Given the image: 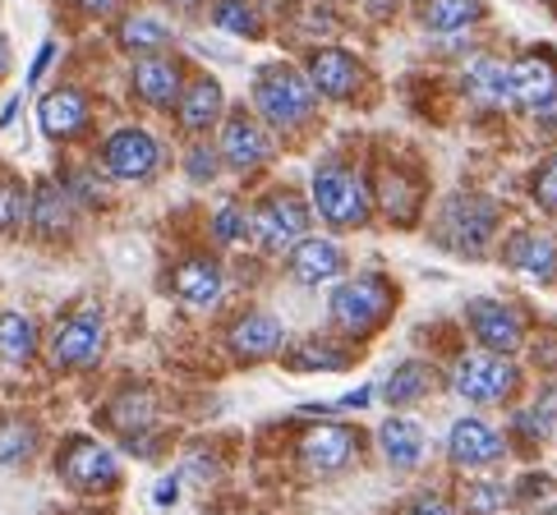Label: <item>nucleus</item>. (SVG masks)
<instances>
[{"mask_svg":"<svg viewBox=\"0 0 557 515\" xmlns=\"http://www.w3.org/2000/svg\"><path fill=\"white\" fill-rule=\"evenodd\" d=\"M253 244L263 253H290L300 240H309V203L290 189L268 193L263 203L253 208Z\"/></svg>","mask_w":557,"mask_h":515,"instance_id":"5","label":"nucleus"},{"mask_svg":"<svg viewBox=\"0 0 557 515\" xmlns=\"http://www.w3.org/2000/svg\"><path fill=\"white\" fill-rule=\"evenodd\" d=\"M171 290L181 294L189 309H212L226 294V276L216 267V258H185L171 276Z\"/></svg>","mask_w":557,"mask_h":515,"instance_id":"21","label":"nucleus"},{"mask_svg":"<svg viewBox=\"0 0 557 515\" xmlns=\"http://www.w3.org/2000/svg\"><path fill=\"white\" fill-rule=\"evenodd\" d=\"M350 360H355V350L350 346H336V341H318V336H309V341H300L290 350V368L295 373H342V368H350Z\"/></svg>","mask_w":557,"mask_h":515,"instance_id":"28","label":"nucleus"},{"mask_svg":"<svg viewBox=\"0 0 557 515\" xmlns=\"http://www.w3.org/2000/svg\"><path fill=\"white\" fill-rule=\"evenodd\" d=\"M290 276L300 286H327L336 281V276L346 272V253L336 240H318V235H309V240H300L290 249Z\"/></svg>","mask_w":557,"mask_h":515,"instance_id":"19","label":"nucleus"},{"mask_svg":"<svg viewBox=\"0 0 557 515\" xmlns=\"http://www.w3.org/2000/svg\"><path fill=\"white\" fill-rule=\"evenodd\" d=\"M102 162L111 171V180H148L157 162H162V148H157V138L144 125H125L107 138Z\"/></svg>","mask_w":557,"mask_h":515,"instance_id":"12","label":"nucleus"},{"mask_svg":"<svg viewBox=\"0 0 557 515\" xmlns=\"http://www.w3.org/2000/svg\"><path fill=\"white\" fill-rule=\"evenodd\" d=\"M78 10L84 14H92V18H107V14H115V5H121V0H74Z\"/></svg>","mask_w":557,"mask_h":515,"instance_id":"43","label":"nucleus"},{"mask_svg":"<svg viewBox=\"0 0 557 515\" xmlns=\"http://www.w3.org/2000/svg\"><path fill=\"white\" fill-rule=\"evenodd\" d=\"M253 106L268 121V129L286 134L313 121L318 111V92L309 84V74H300L295 65H263L253 78Z\"/></svg>","mask_w":557,"mask_h":515,"instance_id":"2","label":"nucleus"},{"mask_svg":"<svg viewBox=\"0 0 557 515\" xmlns=\"http://www.w3.org/2000/svg\"><path fill=\"white\" fill-rule=\"evenodd\" d=\"M534 364H544L548 373H557V331H553V336H540V341H534Z\"/></svg>","mask_w":557,"mask_h":515,"instance_id":"40","label":"nucleus"},{"mask_svg":"<svg viewBox=\"0 0 557 515\" xmlns=\"http://www.w3.org/2000/svg\"><path fill=\"white\" fill-rule=\"evenodd\" d=\"M37 354V323L28 313H0V364H28Z\"/></svg>","mask_w":557,"mask_h":515,"instance_id":"29","label":"nucleus"},{"mask_svg":"<svg viewBox=\"0 0 557 515\" xmlns=\"http://www.w3.org/2000/svg\"><path fill=\"white\" fill-rule=\"evenodd\" d=\"M373 401V387H360V391H350L346 401H342V410H364Z\"/></svg>","mask_w":557,"mask_h":515,"instance_id":"44","label":"nucleus"},{"mask_svg":"<svg viewBox=\"0 0 557 515\" xmlns=\"http://www.w3.org/2000/svg\"><path fill=\"white\" fill-rule=\"evenodd\" d=\"M484 18V0H420V28L437 37H456Z\"/></svg>","mask_w":557,"mask_h":515,"instance_id":"26","label":"nucleus"},{"mask_svg":"<svg viewBox=\"0 0 557 515\" xmlns=\"http://www.w3.org/2000/svg\"><path fill=\"white\" fill-rule=\"evenodd\" d=\"M74 216H78V198L70 193V185L42 180L33 189V230L42 235V240H61V235H70Z\"/></svg>","mask_w":557,"mask_h":515,"instance_id":"20","label":"nucleus"},{"mask_svg":"<svg viewBox=\"0 0 557 515\" xmlns=\"http://www.w3.org/2000/svg\"><path fill=\"white\" fill-rule=\"evenodd\" d=\"M24 222H33V193L5 175V180H0V235L18 230Z\"/></svg>","mask_w":557,"mask_h":515,"instance_id":"32","label":"nucleus"},{"mask_svg":"<svg viewBox=\"0 0 557 515\" xmlns=\"http://www.w3.org/2000/svg\"><path fill=\"white\" fill-rule=\"evenodd\" d=\"M226 346H231V354L240 364H263V360H272V354H282L286 327H282V318H272V313L253 309V313H240V318L231 323Z\"/></svg>","mask_w":557,"mask_h":515,"instance_id":"15","label":"nucleus"},{"mask_svg":"<svg viewBox=\"0 0 557 515\" xmlns=\"http://www.w3.org/2000/svg\"><path fill=\"white\" fill-rule=\"evenodd\" d=\"M175 498H181V479H175V474L152 488V502H157V506H175Z\"/></svg>","mask_w":557,"mask_h":515,"instance_id":"42","label":"nucleus"},{"mask_svg":"<svg viewBox=\"0 0 557 515\" xmlns=\"http://www.w3.org/2000/svg\"><path fill=\"white\" fill-rule=\"evenodd\" d=\"M212 24L231 37H258V14H253V5H245V0H216Z\"/></svg>","mask_w":557,"mask_h":515,"instance_id":"33","label":"nucleus"},{"mask_svg":"<svg viewBox=\"0 0 557 515\" xmlns=\"http://www.w3.org/2000/svg\"><path fill=\"white\" fill-rule=\"evenodd\" d=\"M443 235L451 249L484 253L497 235V203L488 193H456L443 212Z\"/></svg>","mask_w":557,"mask_h":515,"instance_id":"8","label":"nucleus"},{"mask_svg":"<svg viewBox=\"0 0 557 515\" xmlns=\"http://www.w3.org/2000/svg\"><path fill=\"white\" fill-rule=\"evenodd\" d=\"M355 461H360V432L346 424H318L300 438V465L318 479L346 474Z\"/></svg>","mask_w":557,"mask_h":515,"instance_id":"9","label":"nucleus"},{"mask_svg":"<svg viewBox=\"0 0 557 515\" xmlns=\"http://www.w3.org/2000/svg\"><path fill=\"white\" fill-rule=\"evenodd\" d=\"M511 88H516V106L530 115H557V65L544 51H530L511 65Z\"/></svg>","mask_w":557,"mask_h":515,"instance_id":"14","label":"nucleus"},{"mask_svg":"<svg viewBox=\"0 0 557 515\" xmlns=\"http://www.w3.org/2000/svg\"><path fill=\"white\" fill-rule=\"evenodd\" d=\"M530 198L540 203V212H557V152H553V156H544V162L534 166Z\"/></svg>","mask_w":557,"mask_h":515,"instance_id":"36","label":"nucleus"},{"mask_svg":"<svg viewBox=\"0 0 557 515\" xmlns=\"http://www.w3.org/2000/svg\"><path fill=\"white\" fill-rule=\"evenodd\" d=\"M309 198H313V212L323 216L332 230H360L369 222V212H373L369 185L355 171L336 166V162H323V166L313 171Z\"/></svg>","mask_w":557,"mask_h":515,"instance_id":"3","label":"nucleus"},{"mask_svg":"<svg viewBox=\"0 0 557 515\" xmlns=\"http://www.w3.org/2000/svg\"><path fill=\"white\" fill-rule=\"evenodd\" d=\"M181 125L189 129V134H208L216 121H222V111H226V92H222V84L216 78H194V84L185 88V97H181Z\"/></svg>","mask_w":557,"mask_h":515,"instance_id":"25","label":"nucleus"},{"mask_svg":"<svg viewBox=\"0 0 557 515\" xmlns=\"http://www.w3.org/2000/svg\"><path fill=\"white\" fill-rule=\"evenodd\" d=\"M129 84L138 92V102H148V106H181V97H185L181 61H171V55H138L129 70Z\"/></svg>","mask_w":557,"mask_h":515,"instance_id":"16","label":"nucleus"},{"mask_svg":"<svg viewBox=\"0 0 557 515\" xmlns=\"http://www.w3.org/2000/svg\"><path fill=\"white\" fill-rule=\"evenodd\" d=\"M10 65H14V61H10V42H5V37H0V78L10 74Z\"/></svg>","mask_w":557,"mask_h":515,"instance_id":"46","label":"nucleus"},{"mask_svg":"<svg viewBox=\"0 0 557 515\" xmlns=\"http://www.w3.org/2000/svg\"><path fill=\"white\" fill-rule=\"evenodd\" d=\"M451 391L470 405H503L521 391V368H516L511 354H493V350L466 354L451 368Z\"/></svg>","mask_w":557,"mask_h":515,"instance_id":"4","label":"nucleus"},{"mask_svg":"<svg viewBox=\"0 0 557 515\" xmlns=\"http://www.w3.org/2000/svg\"><path fill=\"white\" fill-rule=\"evenodd\" d=\"M51 55H55V42H42V47H37L33 70H28V88H33V84H42V74H47V65H51Z\"/></svg>","mask_w":557,"mask_h":515,"instance_id":"41","label":"nucleus"},{"mask_svg":"<svg viewBox=\"0 0 557 515\" xmlns=\"http://www.w3.org/2000/svg\"><path fill=\"white\" fill-rule=\"evenodd\" d=\"M33 451H37V432H33V424L10 419L5 428H0V465H18V461H28Z\"/></svg>","mask_w":557,"mask_h":515,"instance_id":"34","label":"nucleus"},{"mask_svg":"<svg viewBox=\"0 0 557 515\" xmlns=\"http://www.w3.org/2000/svg\"><path fill=\"white\" fill-rule=\"evenodd\" d=\"M401 515H451V506L437 498V492H420L414 502H406V511Z\"/></svg>","mask_w":557,"mask_h":515,"instance_id":"39","label":"nucleus"},{"mask_svg":"<svg viewBox=\"0 0 557 515\" xmlns=\"http://www.w3.org/2000/svg\"><path fill=\"white\" fill-rule=\"evenodd\" d=\"M447 455H451L456 469H488L507 455V438L493 424L466 414V419H456L447 432Z\"/></svg>","mask_w":557,"mask_h":515,"instance_id":"13","label":"nucleus"},{"mask_svg":"<svg viewBox=\"0 0 557 515\" xmlns=\"http://www.w3.org/2000/svg\"><path fill=\"white\" fill-rule=\"evenodd\" d=\"M107 350V318L97 304H78L51 336V364L55 368H92Z\"/></svg>","mask_w":557,"mask_h":515,"instance_id":"7","label":"nucleus"},{"mask_svg":"<svg viewBox=\"0 0 557 515\" xmlns=\"http://www.w3.org/2000/svg\"><path fill=\"white\" fill-rule=\"evenodd\" d=\"M171 28L162 24V18H152V14H134L121 24V47L134 51V55H157L162 47H171Z\"/></svg>","mask_w":557,"mask_h":515,"instance_id":"30","label":"nucleus"},{"mask_svg":"<svg viewBox=\"0 0 557 515\" xmlns=\"http://www.w3.org/2000/svg\"><path fill=\"white\" fill-rule=\"evenodd\" d=\"M18 102H24V97H10L5 111H0V125H10V121H14V115H18Z\"/></svg>","mask_w":557,"mask_h":515,"instance_id":"45","label":"nucleus"},{"mask_svg":"<svg viewBox=\"0 0 557 515\" xmlns=\"http://www.w3.org/2000/svg\"><path fill=\"white\" fill-rule=\"evenodd\" d=\"M466 92L480 106H507V102H516L511 65L497 61V55H474V61L466 65Z\"/></svg>","mask_w":557,"mask_h":515,"instance_id":"24","label":"nucleus"},{"mask_svg":"<svg viewBox=\"0 0 557 515\" xmlns=\"http://www.w3.org/2000/svg\"><path fill=\"white\" fill-rule=\"evenodd\" d=\"M377 447H383V461L392 469H420L424 428L414 419H406V414H392V419H383V428H377Z\"/></svg>","mask_w":557,"mask_h":515,"instance_id":"23","label":"nucleus"},{"mask_svg":"<svg viewBox=\"0 0 557 515\" xmlns=\"http://www.w3.org/2000/svg\"><path fill=\"white\" fill-rule=\"evenodd\" d=\"M37 125L47 138H70L88 125V97L78 88H51L42 102H37Z\"/></svg>","mask_w":557,"mask_h":515,"instance_id":"22","label":"nucleus"},{"mask_svg":"<svg viewBox=\"0 0 557 515\" xmlns=\"http://www.w3.org/2000/svg\"><path fill=\"white\" fill-rule=\"evenodd\" d=\"M360 61H355L350 51L342 47H323L309 55V84L318 97H327V102H342V97H350L355 88H360Z\"/></svg>","mask_w":557,"mask_h":515,"instance_id":"18","label":"nucleus"},{"mask_svg":"<svg viewBox=\"0 0 557 515\" xmlns=\"http://www.w3.org/2000/svg\"><path fill=\"white\" fill-rule=\"evenodd\" d=\"M111 424L125 432V438H134V432H148L152 424V395L148 391H125L121 401L111 405Z\"/></svg>","mask_w":557,"mask_h":515,"instance_id":"31","label":"nucleus"},{"mask_svg":"<svg viewBox=\"0 0 557 515\" xmlns=\"http://www.w3.org/2000/svg\"><path fill=\"white\" fill-rule=\"evenodd\" d=\"M553 5H557V0H553Z\"/></svg>","mask_w":557,"mask_h":515,"instance_id":"47","label":"nucleus"},{"mask_svg":"<svg viewBox=\"0 0 557 515\" xmlns=\"http://www.w3.org/2000/svg\"><path fill=\"white\" fill-rule=\"evenodd\" d=\"M216 166H222V152L208 148V143H194L185 152V175H189L194 185H212L216 180Z\"/></svg>","mask_w":557,"mask_h":515,"instance_id":"37","label":"nucleus"},{"mask_svg":"<svg viewBox=\"0 0 557 515\" xmlns=\"http://www.w3.org/2000/svg\"><path fill=\"white\" fill-rule=\"evenodd\" d=\"M433 368L424 364V360H401V364H396L392 373H387V378H383V387H377V391H383V401L392 405V410H401V405H414V401H424V395L433 391Z\"/></svg>","mask_w":557,"mask_h":515,"instance_id":"27","label":"nucleus"},{"mask_svg":"<svg viewBox=\"0 0 557 515\" xmlns=\"http://www.w3.org/2000/svg\"><path fill=\"white\" fill-rule=\"evenodd\" d=\"M55 469H61V479L74 488V492H111L121 483V461H115V451L102 447L97 438H70L55 455Z\"/></svg>","mask_w":557,"mask_h":515,"instance_id":"6","label":"nucleus"},{"mask_svg":"<svg viewBox=\"0 0 557 515\" xmlns=\"http://www.w3.org/2000/svg\"><path fill=\"white\" fill-rule=\"evenodd\" d=\"M216 152H222V162L231 171L249 175L272 156V129L249 111H231L222 125V138H216Z\"/></svg>","mask_w":557,"mask_h":515,"instance_id":"10","label":"nucleus"},{"mask_svg":"<svg viewBox=\"0 0 557 515\" xmlns=\"http://www.w3.org/2000/svg\"><path fill=\"white\" fill-rule=\"evenodd\" d=\"M396 309V286L383 272H360L346 286L332 290L327 300V318L346 341H369L373 331H383Z\"/></svg>","mask_w":557,"mask_h":515,"instance_id":"1","label":"nucleus"},{"mask_svg":"<svg viewBox=\"0 0 557 515\" xmlns=\"http://www.w3.org/2000/svg\"><path fill=\"white\" fill-rule=\"evenodd\" d=\"M503 258L511 272L530 276V281H540V286L557 281V235H548V230H516Z\"/></svg>","mask_w":557,"mask_h":515,"instance_id":"17","label":"nucleus"},{"mask_svg":"<svg viewBox=\"0 0 557 515\" xmlns=\"http://www.w3.org/2000/svg\"><path fill=\"white\" fill-rule=\"evenodd\" d=\"M466 506L474 511V515H497L507 506V492L497 488V483H474L470 492H466Z\"/></svg>","mask_w":557,"mask_h":515,"instance_id":"38","label":"nucleus"},{"mask_svg":"<svg viewBox=\"0 0 557 515\" xmlns=\"http://www.w3.org/2000/svg\"><path fill=\"white\" fill-rule=\"evenodd\" d=\"M249 230H253V212L235 208V203L216 208V216H212V240L216 244H235V240H245Z\"/></svg>","mask_w":557,"mask_h":515,"instance_id":"35","label":"nucleus"},{"mask_svg":"<svg viewBox=\"0 0 557 515\" xmlns=\"http://www.w3.org/2000/svg\"><path fill=\"white\" fill-rule=\"evenodd\" d=\"M466 323L474 331V341L493 354H516L525 346V318L521 309H511L503 300H470L466 304Z\"/></svg>","mask_w":557,"mask_h":515,"instance_id":"11","label":"nucleus"}]
</instances>
